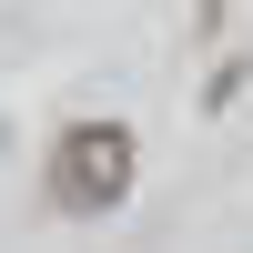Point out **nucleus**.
Instances as JSON below:
<instances>
[{"mask_svg": "<svg viewBox=\"0 0 253 253\" xmlns=\"http://www.w3.org/2000/svg\"><path fill=\"white\" fill-rule=\"evenodd\" d=\"M51 182L81 213H112V203L132 193V132H122V122H71L61 152H51Z\"/></svg>", "mask_w": 253, "mask_h": 253, "instance_id": "nucleus-1", "label": "nucleus"}]
</instances>
